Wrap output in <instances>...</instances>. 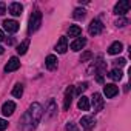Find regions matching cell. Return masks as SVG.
I'll return each instance as SVG.
<instances>
[{
	"mask_svg": "<svg viewBox=\"0 0 131 131\" xmlns=\"http://www.w3.org/2000/svg\"><path fill=\"white\" fill-rule=\"evenodd\" d=\"M42 116H43L42 105L37 103V102L31 103L28 111L23 114V117L20 120V129L22 131H32V129H36L39 122H40V119H42Z\"/></svg>",
	"mask_w": 131,
	"mask_h": 131,
	"instance_id": "6da1fadb",
	"label": "cell"
},
{
	"mask_svg": "<svg viewBox=\"0 0 131 131\" xmlns=\"http://www.w3.org/2000/svg\"><path fill=\"white\" fill-rule=\"evenodd\" d=\"M29 26H28V31L29 32H36L39 28H40V25H42V13L39 11V9H36L31 16H29V23H28Z\"/></svg>",
	"mask_w": 131,
	"mask_h": 131,
	"instance_id": "7a4b0ae2",
	"label": "cell"
},
{
	"mask_svg": "<svg viewBox=\"0 0 131 131\" xmlns=\"http://www.w3.org/2000/svg\"><path fill=\"white\" fill-rule=\"evenodd\" d=\"M90 105H93L94 113L102 111V110H103V105H105V100L102 99V94L94 93V94H93V97H91V103H90Z\"/></svg>",
	"mask_w": 131,
	"mask_h": 131,
	"instance_id": "3957f363",
	"label": "cell"
},
{
	"mask_svg": "<svg viewBox=\"0 0 131 131\" xmlns=\"http://www.w3.org/2000/svg\"><path fill=\"white\" fill-rule=\"evenodd\" d=\"M102 31H103V25H102V22L97 20V19L91 20V23L88 25V32H90L91 36H99Z\"/></svg>",
	"mask_w": 131,
	"mask_h": 131,
	"instance_id": "277c9868",
	"label": "cell"
},
{
	"mask_svg": "<svg viewBox=\"0 0 131 131\" xmlns=\"http://www.w3.org/2000/svg\"><path fill=\"white\" fill-rule=\"evenodd\" d=\"M128 11H129V2H126V0H122V2H119L114 6V14L116 16H125Z\"/></svg>",
	"mask_w": 131,
	"mask_h": 131,
	"instance_id": "5b68a950",
	"label": "cell"
},
{
	"mask_svg": "<svg viewBox=\"0 0 131 131\" xmlns=\"http://www.w3.org/2000/svg\"><path fill=\"white\" fill-rule=\"evenodd\" d=\"M103 94L106 96V99H113L119 94V88L114 85V83H106L103 86Z\"/></svg>",
	"mask_w": 131,
	"mask_h": 131,
	"instance_id": "8992f818",
	"label": "cell"
},
{
	"mask_svg": "<svg viewBox=\"0 0 131 131\" xmlns=\"http://www.w3.org/2000/svg\"><path fill=\"white\" fill-rule=\"evenodd\" d=\"M20 68V60L17 57H11L9 62L5 65V73H13V71H17Z\"/></svg>",
	"mask_w": 131,
	"mask_h": 131,
	"instance_id": "52a82bcc",
	"label": "cell"
},
{
	"mask_svg": "<svg viewBox=\"0 0 131 131\" xmlns=\"http://www.w3.org/2000/svg\"><path fill=\"white\" fill-rule=\"evenodd\" d=\"M73 94H74V86H68L65 91V99H63V110H68L73 102Z\"/></svg>",
	"mask_w": 131,
	"mask_h": 131,
	"instance_id": "ba28073f",
	"label": "cell"
},
{
	"mask_svg": "<svg viewBox=\"0 0 131 131\" xmlns=\"http://www.w3.org/2000/svg\"><path fill=\"white\" fill-rule=\"evenodd\" d=\"M19 28H20V25H19V22H16V20H5V22H3V29L8 31L9 34L17 32Z\"/></svg>",
	"mask_w": 131,
	"mask_h": 131,
	"instance_id": "9c48e42d",
	"label": "cell"
},
{
	"mask_svg": "<svg viewBox=\"0 0 131 131\" xmlns=\"http://www.w3.org/2000/svg\"><path fill=\"white\" fill-rule=\"evenodd\" d=\"M80 125H82V128H83V129L90 131V129H93V128H94L96 120H94V117H93V116H83V117L80 119Z\"/></svg>",
	"mask_w": 131,
	"mask_h": 131,
	"instance_id": "30bf717a",
	"label": "cell"
},
{
	"mask_svg": "<svg viewBox=\"0 0 131 131\" xmlns=\"http://www.w3.org/2000/svg\"><path fill=\"white\" fill-rule=\"evenodd\" d=\"M56 113H57V105H56V102L51 99V100L48 102L46 108H45V119H46V120H49Z\"/></svg>",
	"mask_w": 131,
	"mask_h": 131,
	"instance_id": "8fae6325",
	"label": "cell"
},
{
	"mask_svg": "<svg viewBox=\"0 0 131 131\" xmlns=\"http://www.w3.org/2000/svg\"><path fill=\"white\" fill-rule=\"evenodd\" d=\"M67 49H68V39L67 37H60L59 42H57V45H56V51L59 54H65Z\"/></svg>",
	"mask_w": 131,
	"mask_h": 131,
	"instance_id": "7c38bea8",
	"label": "cell"
},
{
	"mask_svg": "<svg viewBox=\"0 0 131 131\" xmlns=\"http://www.w3.org/2000/svg\"><path fill=\"white\" fill-rule=\"evenodd\" d=\"M85 45H86V39H85V37H77V39L70 45V48H71L73 51H80V49L85 48Z\"/></svg>",
	"mask_w": 131,
	"mask_h": 131,
	"instance_id": "4fadbf2b",
	"label": "cell"
},
{
	"mask_svg": "<svg viewBox=\"0 0 131 131\" xmlns=\"http://www.w3.org/2000/svg\"><path fill=\"white\" fill-rule=\"evenodd\" d=\"M22 11H23V6H22L19 2H13V3L9 5V14H11V16L19 17V16H22Z\"/></svg>",
	"mask_w": 131,
	"mask_h": 131,
	"instance_id": "5bb4252c",
	"label": "cell"
},
{
	"mask_svg": "<svg viewBox=\"0 0 131 131\" xmlns=\"http://www.w3.org/2000/svg\"><path fill=\"white\" fill-rule=\"evenodd\" d=\"M14 110H16V103H14L13 100H8V102H5V103L2 105V113H3V116H11V114L14 113Z\"/></svg>",
	"mask_w": 131,
	"mask_h": 131,
	"instance_id": "9a60e30c",
	"label": "cell"
},
{
	"mask_svg": "<svg viewBox=\"0 0 131 131\" xmlns=\"http://www.w3.org/2000/svg\"><path fill=\"white\" fill-rule=\"evenodd\" d=\"M57 57L56 56H52V54H49L46 59H45V65H46V68L49 70V71H54L56 68H57Z\"/></svg>",
	"mask_w": 131,
	"mask_h": 131,
	"instance_id": "2e32d148",
	"label": "cell"
},
{
	"mask_svg": "<svg viewBox=\"0 0 131 131\" xmlns=\"http://www.w3.org/2000/svg\"><path fill=\"white\" fill-rule=\"evenodd\" d=\"M122 49H123V45H122V42H113L111 45H110V48H108V54H120L122 52Z\"/></svg>",
	"mask_w": 131,
	"mask_h": 131,
	"instance_id": "e0dca14e",
	"label": "cell"
},
{
	"mask_svg": "<svg viewBox=\"0 0 131 131\" xmlns=\"http://www.w3.org/2000/svg\"><path fill=\"white\" fill-rule=\"evenodd\" d=\"M77 106H79V110H82V111H88V110L91 108V105H90V99L85 97V96H82V97L79 99Z\"/></svg>",
	"mask_w": 131,
	"mask_h": 131,
	"instance_id": "ac0fdd59",
	"label": "cell"
},
{
	"mask_svg": "<svg viewBox=\"0 0 131 131\" xmlns=\"http://www.w3.org/2000/svg\"><path fill=\"white\" fill-rule=\"evenodd\" d=\"M82 34V28L79 25H71L70 29H68V36L70 37H80Z\"/></svg>",
	"mask_w": 131,
	"mask_h": 131,
	"instance_id": "d6986e66",
	"label": "cell"
},
{
	"mask_svg": "<svg viewBox=\"0 0 131 131\" xmlns=\"http://www.w3.org/2000/svg\"><path fill=\"white\" fill-rule=\"evenodd\" d=\"M73 17H74L76 20H83V19L86 17V11H85L83 8H76L74 13H73Z\"/></svg>",
	"mask_w": 131,
	"mask_h": 131,
	"instance_id": "ffe728a7",
	"label": "cell"
},
{
	"mask_svg": "<svg viewBox=\"0 0 131 131\" xmlns=\"http://www.w3.org/2000/svg\"><path fill=\"white\" fill-rule=\"evenodd\" d=\"M28 46H29V39H25L19 46H17V52L20 54V56H23V54H26V51H28Z\"/></svg>",
	"mask_w": 131,
	"mask_h": 131,
	"instance_id": "44dd1931",
	"label": "cell"
},
{
	"mask_svg": "<svg viewBox=\"0 0 131 131\" xmlns=\"http://www.w3.org/2000/svg\"><path fill=\"white\" fill-rule=\"evenodd\" d=\"M14 97H17V99H20L22 96H23V85L22 83H17L14 88H13V93H11Z\"/></svg>",
	"mask_w": 131,
	"mask_h": 131,
	"instance_id": "7402d4cb",
	"label": "cell"
},
{
	"mask_svg": "<svg viewBox=\"0 0 131 131\" xmlns=\"http://www.w3.org/2000/svg\"><path fill=\"white\" fill-rule=\"evenodd\" d=\"M113 80H120L122 79V71L120 70H117V68H114V70H111L110 71V74H108Z\"/></svg>",
	"mask_w": 131,
	"mask_h": 131,
	"instance_id": "603a6c76",
	"label": "cell"
},
{
	"mask_svg": "<svg viewBox=\"0 0 131 131\" xmlns=\"http://www.w3.org/2000/svg\"><path fill=\"white\" fill-rule=\"evenodd\" d=\"M88 90V83L86 82H83V83H80V85H77V88L74 86V94H77V96H80L82 93H85Z\"/></svg>",
	"mask_w": 131,
	"mask_h": 131,
	"instance_id": "cb8c5ba5",
	"label": "cell"
},
{
	"mask_svg": "<svg viewBox=\"0 0 131 131\" xmlns=\"http://www.w3.org/2000/svg\"><path fill=\"white\" fill-rule=\"evenodd\" d=\"M126 65V59H123V57H120V59H117V60H114V67L119 70L120 67H125Z\"/></svg>",
	"mask_w": 131,
	"mask_h": 131,
	"instance_id": "d4e9b609",
	"label": "cell"
},
{
	"mask_svg": "<svg viewBox=\"0 0 131 131\" xmlns=\"http://www.w3.org/2000/svg\"><path fill=\"white\" fill-rule=\"evenodd\" d=\"M65 129L67 131H79V128H77V125L74 122H68L67 125H65Z\"/></svg>",
	"mask_w": 131,
	"mask_h": 131,
	"instance_id": "484cf974",
	"label": "cell"
},
{
	"mask_svg": "<svg viewBox=\"0 0 131 131\" xmlns=\"http://www.w3.org/2000/svg\"><path fill=\"white\" fill-rule=\"evenodd\" d=\"M93 57V54L90 52V51H85L83 54H82V57H80V62H86V60H90Z\"/></svg>",
	"mask_w": 131,
	"mask_h": 131,
	"instance_id": "4316f807",
	"label": "cell"
},
{
	"mask_svg": "<svg viewBox=\"0 0 131 131\" xmlns=\"http://www.w3.org/2000/svg\"><path fill=\"white\" fill-rule=\"evenodd\" d=\"M125 25H128V20L123 19V17H120V19L116 22V26H119V28H122V26H125Z\"/></svg>",
	"mask_w": 131,
	"mask_h": 131,
	"instance_id": "83f0119b",
	"label": "cell"
},
{
	"mask_svg": "<svg viewBox=\"0 0 131 131\" xmlns=\"http://www.w3.org/2000/svg\"><path fill=\"white\" fill-rule=\"evenodd\" d=\"M6 128H8V120L0 119V131H5Z\"/></svg>",
	"mask_w": 131,
	"mask_h": 131,
	"instance_id": "f1b7e54d",
	"label": "cell"
},
{
	"mask_svg": "<svg viewBox=\"0 0 131 131\" xmlns=\"http://www.w3.org/2000/svg\"><path fill=\"white\" fill-rule=\"evenodd\" d=\"M5 13H6V5L3 2H0V16H3Z\"/></svg>",
	"mask_w": 131,
	"mask_h": 131,
	"instance_id": "f546056e",
	"label": "cell"
},
{
	"mask_svg": "<svg viewBox=\"0 0 131 131\" xmlns=\"http://www.w3.org/2000/svg\"><path fill=\"white\" fill-rule=\"evenodd\" d=\"M3 40H5V32L0 29V42H3Z\"/></svg>",
	"mask_w": 131,
	"mask_h": 131,
	"instance_id": "4dcf8cb0",
	"label": "cell"
},
{
	"mask_svg": "<svg viewBox=\"0 0 131 131\" xmlns=\"http://www.w3.org/2000/svg\"><path fill=\"white\" fill-rule=\"evenodd\" d=\"M3 52H5V48H3V46H0V56H2Z\"/></svg>",
	"mask_w": 131,
	"mask_h": 131,
	"instance_id": "1f68e13d",
	"label": "cell"
}]
</instances>
